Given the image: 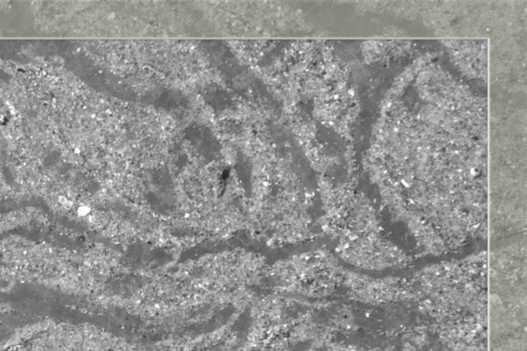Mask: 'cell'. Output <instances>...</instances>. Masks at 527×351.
I'll return each mask as SVG.
<instances>
[{
  "instance_id": "obj_1",
  "label": "cell",
  "mask_w": 527,
  "mask_h": 351,
  "mask_svg": "<svg viewBox=\"0 0 527 351\" xmlns=\"http://www.w3.org/2000/svg\"><path fill=\"white\" fill-rule=\"evenodd\" d=\"M89 213V209L85 208V207H81L80 208V213L81 215H85V213Z\"/></svg>"
}]
</instances>
